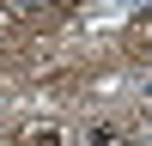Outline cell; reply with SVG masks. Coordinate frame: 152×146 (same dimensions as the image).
I'll list each match as a JSON object with an SVG mask.
<instances>
[{
	"label": "cell",
	"instance_id": "3957f363",
	"mask_svg": "<svg viewBox=\"0 0 152 146\" xmlns=\"http://www.w3.org/2000/svg\"><path fill=\"white\" fill-rule=\"evenodd\" d=\"M146 91H152V85H146Z\"/></svg>",
	"mask_w": 152,
	"mask_h": 146
},
{
	"label": "cell",
	"instance_id": "7a4b0ae2",
	"mask_svg": "<svg viewBox=\"0 0 152 146\" xmlns=\"http://www.w3.org/2000/svg\"><path fill=\"white\" fill-rule=\"evenodd\" d=\"M31 146H61V128H55V122H49V128H37V134H31Z\"/></svg>",
	"mask_w": 152,
	"mask_h": 146
},
{
	"label": "cell",
	"instance_id": "6da1fadb",
	"mask_svg": "<svg viewBox=\"0 0 152 146\" xmlns=\"http://www.w3.org/2000/svg\"><path fill=\"white\" fill-rule=\"evenodd\" d=\"M85 146H116V122H91L85 128Z\"/></svg>",
	"mask_w": 152,
	"mask_h": 146
}]
</instances>
